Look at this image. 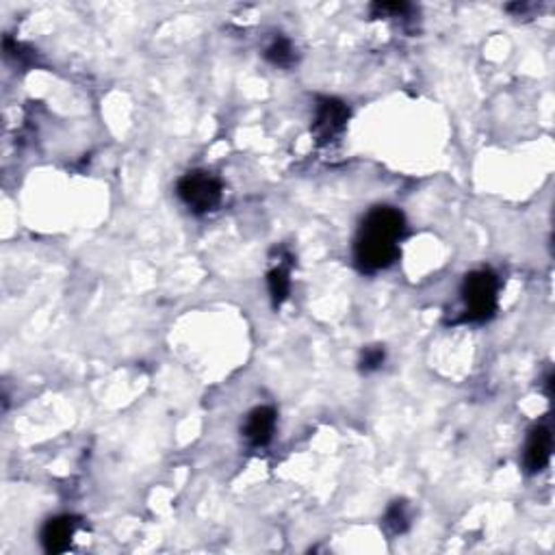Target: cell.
Listing matches in <instances>:
<instances>
[{"label":"cell","instance_id":"cell-1","mask_svg":"<svg viewBox=\"0 0 555 555\" xmlns=\"http://www.w3.org/2000/svg\"><path fill=\"white\" fill-rule=\"evenodd\" d=\"M406 219L399 210L378 207L364 218L356 236V260L364 271L384 269L397 259Z\"/></svg>","mask_w":555,"mask_h":555},{"label":"cell","instance_id":"cell-5","mask_svg":"<svg viewBox=\"0 0 555 555\" xmlns=\"http://www.w3.org/2000/svg\"><path fill=\"white\" fill-rule=\"evenodd\" d=\"M553 449V434L547 425H538L529 434L527 447H525V469L527 473H538L547 466L549 458H551Z\"/></svg>","mask_w":555,"mask_h":555},{"label":"cell","instance_id":"cell-2","mask_svg":"<svg viewBox=\"0 0 555 555\" xmlns=\"http://www.w3.org/2000/svg\"><path fill=\"white\" fill-rule=\"evenodd\" d=\"M497 276L488 269L473 271L465 278L462 297L466 304V317L473 321H484L497 311Z\"/></svg>","mask_w":555,"mask_h":555},{"label":"cell","instance_id":"cell-11","mask_svg":"<svg viewBox=\"0 0 555 555\" xmlns=\"http://www.w3.org/2000/svg\"><path fill=\"white\" fill-rule=\"evenodd\" d=\"M384 363V349L382 347H371L367 349V352L363 354V371L369 373V371H375V369H380V364Z\"/></svg>","mask_w":555,"mask_h":555},{"label":"cell","instance_id":"cell-9","mask_svg":"<svg viewBox=\"0 0 555 555\" xmlns=\"http://www.w3.org/2000/svg\"><path fill=\"white\" fill-rule=\"evenodd\" d=\"M265 56L274 65H282V68H285V65H291L293 64V46H291L289 39L278 38V39H274V44H271L269 48H267Z\"/></svg>","mask_w":555,"mask_h":555},{"label":"cell","instance_id":"cell-3","mask_svg":"<svg viewBox=\"0 0 555 555\" xmlns=\"http://www.w3.org/2000/svg\"><path fill=\"white\" fill-rule=\"evenodd\" d=\"M178 195L193 213H209L222 200V183L209 172H189L178 183Z\"/></svg>","mask_w":555,"mask_h":555},{"label":"cell","instance_id":"cell-7","mask_svg":"<svg viewBox=\"0 0 555 555\" xmlns=\"http://www.w3.org/2000/svg\"><path fill=\"white\" fill-rule=\"evenodd\" d=\"M74 532H76V521L72 517L50 518L42 532L44 549L48 553H64L72 544Z\"/></svg>","mask_w":555,"mask_h":555},{"label":"cell","instance_id":"cell-10","mask_svg":"<svg viewBox=\"0 0 555 555\" xmlns=\"http://www.w3.org/2000/svg\"><path fill=\"white\" fill-rule=\"evenodd\" d=\"M384 525L388 527L390 534H402L408 527V512H406L404 501H395L388 508L387 517H384Z\"/></svg>","mask_w":555,"mask_h":555},{"label":"cell","instance_id":"cell-8","mask_svg":"<svg viewBox=\"0 0 555 555\" xmlns=\"http://www.w3.org/2000/svg\"><path fill=\"white\" fill-rule=\"evenodd\" d=\"M267 285H269V293H271V300H274V306H280L282 302L289 297V289H291L289 271H286L285 267H276V269L269 271Z\"/></svg>","mask_w":555,"mask_h":555},{"label":"cell","instance_id":"cell-6","mask_svg":"<svg viewBox=\"0 0 555 555\" xmlns=\"http://www.w3.org/2000/svg\"><path fill=\"white\" fill-rule=\"evenodd\" d=\"M276 430V410L260 406V408L252 410L248 421H245L243 434L250 440V445L263 447L271 440V434Z\"/></svg>","mask_w":555,"mask_h":555},{"label":"cell","instance_id":"cell-4","mask_svg":"<svg viewBox=\"0 0 555 555\" xmlns=\"http://www.w3.org/2000/svg\"><path fill=\"white\" fill-rule=\"evenodd\" d=\"M347 117L349 109L346 107V102L337 100V98H321L320 105H317L315 124H312V132H315L317 141H332V139L346 128Z\"/></svg>","mask_w":555,"mask_h":555}]
</instances>
